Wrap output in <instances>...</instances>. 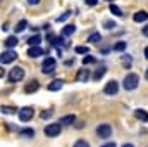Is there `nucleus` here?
Returning a JSON list of instances; mask_svg holds the SVG:
<instances>
[{"label": "nucleus", "mask_w": 148, "mask_h": 147, "mask_svg": "<svg viewBox=\"0 0 148 147\" xmlns=\"http://www.w3.org/2000/svg\"><path fill=\"white\" fill-rule=\"evenodd\" d=\"M97 62V59L93 57V55H86L84 59H83V64H95Z\"/></svg>", "instance_id": "obj_27"}, {"label": "nucleus", "mask_w": 148, "mask_h": 147, "mask_svg": "<svg viewBox=\"0 0 148 147\" xmlns=\"http://www.w3.org/2000/svg\"><path fill=\"white\" fill-rule=\"evenodd\" d=\"M134 116L140 119V121H145V123H148V112L143 109H136L134 111Z\"/></svg>", "instance_id": "obj_17"}, {"label": "nucleus", "mask_w": 148, "mask_h": 147, "mask_svg": "<svg viewBox=\"0 0 148 147\" xmlns=\"http://www.w3.org/2000/svg\"><path fill=\"white\" fill-rule=\"evenodd\" d=\"M126 47H127L126 42H117V43L114 45V50H115V52H122V50H126Z\"/></svg>", "instance_id": "obj_24"}, {"label": "nucleus", "mask_w": 148, "mask_h": 147, "mask_svg": "<svg viewBox=\"0 0 148 147\" xmlns=\"http://www.w3.org/2000/svg\"><path fill=\"white\" fill-rule=\"evenodd\" d=\"M138 83H140V76L136 73H131V74H127L126 78H124V88L127 90V92H131V90H134L136 87H138Z\"/></svg>", "instance_id": "obj_1"}, {"label": "nucleus", "mask_w": 148, "mask_h": 147, "mask_svg": "<svg viewBox=\"0 0 148 147\" xmlns=\"http://www.w3.org/2000/svg\"><path fill=\"white\" fill-rule=\"evenodd\" d=\"M110 12L112 14H115V16H122V10H121L117 5H110Z\"/></svg>", "instance_id": "obj_28"}, {"label": "nucleus", "mask_w": 148, "mask_h": 147, "mask_svg": "<svg viewBox=\"0 0 148 147\" xmlns=\"http://www.w3.org/2000/svg\"><path fill=\"white\" fill-rule=\"evenodd\" d=\"M50 114H52V111H43V112H41V118H48Z\"/></svg>", "instance_id": "obj_33"}, {"label": "nucleus", "mask_w": 148, "mask_h": 147, "mask_svg": "<svg viewBox=\"0 0 148 147\" xmlns=\"http://www.w3.org/2000/svg\"><path fill=\"white\" fill-rule=\"evenodd\" d=\"M141 33H143V37H147V38H148V24L145 26V28H143V31H141Z\"/></svg>", "instance_id": "obj_35"}, {"label": "nucleus", "mask_w": 148, "mask_h": 147, "mask_svg": "<svg viewBox=\"0 0 148 147\" xmlns=\"http://www.w3.org/2000/svg\"><path fill=\"white\" fill-rule=\"evenodd\" d=\"M102 147H117V146H115V144H112V142H109V144H103Z\"/></svg>", "instance_id": "obj_36"}, {"label": "nucleus", "mask_w": 148, "mask_h": 147, "mask_svg": "<svg viewBox=\"0 0 148 147\" xmlns=\"http://www.w3.org/2000/svg\"><path fill=\"white\" fill-rule=\"evenodd\" d=\"M21 135H23V137H33V135H35V130L24 128V130H21Z\"/></svg>", "instance_id": "obj_26"}, {"label": "nucleus", "mask_w": 148, "mask_h": 147, "mask_svg": "<svg viewBox=\"0 0 148 147\" xmlns=\"http://www.w3.org/2000/svg\"><path fill=\"white\" fill-rule=\"evenodd\" d=\"M26 28H28V21L23 19V21H19V24L16 26V33H21V31H24Z\"/></svg>", "instance_id": "obj_21"}, {"label": "nucleus", "mask_w": 148, "mask_h": 147, "mask_svg": "<svg viewBox=\"0 0 148 147\" xmlns=\"http://www.w3.org/2000/svg\"><path fill=\"white\" fill-rule=\"evenodd\" d=\"M17 59V54L14 52V50H5V52H2V55H0V62L2 64H9V62H12V61H16Z\"/></svg>", "instance_id": "obj_6"}, {"label": "nucleus", "mask_w": 148, "mask_h": 147, "mask_svg": "<svg viewBox=\"0 0 148 147\" xmlns=\"http://www.w3.org/2000/svg\"><path fill=\"white\" fill-rule=\"evenodd\" d=\"M17 43H19V38L17 37H9L5 40V47H7V49H12V47H16Z\"/></svg>", "instance_id": "obj_18"}, {"label": "nucleus", "mask_w": 148, "mask_h": 147, "mask_svg": "<svg viewBox=\"0 0 148 147\" xmlns=\"http://www.w3.org/2000/svg\"><path fill=\"white\" fill-rule=\"evenodd\" d=\"M2 112H3V114H12L14 109H12V107H5V106H3V107H2Z\"/></svg>", "instance_id": "obj_32"}, {"label": "nucleus", "mask_w": 148, "mask_h": 147, "mask_svg": "<svg viewBox=\"0 0 148 147\" xmlns=\"http://www.w3.org/2000/svg\"><path fill=\"white\" fill-rule=\"evenodd\" d=\"M28 2H29V5H36L40 0H28Z\"/></svg>", "instance_id": "obj_37"}, {"label": "nucleus", "mask_w": 148, "mask_h": 147, "mask_svg": "<svg viewBox=\"0 0 148 147\" xmlns=\"http://www.w3.org/2000/svg\"><path fill=\"white\" fill-rule=\"evenodd\" d=\"M53 45H55L59 50H62V47H64V45H67V43L64 42V38H62V37H57V38H55V42H53Z\"/></svg>", "instance_id": "obj_23"}, {"label": "nucleus", "mask_w": 148, "mask_h": 147, "mask_svg": "<svg viewBox=\"0 0 148 147\" xmlns=\"http://www.w3.org/2000/svg\"><path fill=\"white\" fill-rule=\"evenodd\" d=\"M23 78H24V69H23V68H19V66L12 68V69L9 71V81H12V83L21 81Z\"/></svg>", "instance_id": "obj_2"}, {"label": "nucleus", "mask_w": 148, "mask_h": 147, "mask_svg": "<svg viewBox=\"0 0 148 147\" xmlns=\"http://www.w3.org/2000/svg\"><path fill=\"white\" fill-rule=\"evenodd\" d=\"M100 33H98V31H93V33H91V35H90V37H88V42H91V43H97V42H100Z\"/></svg>", "instance_id": "obj_22"}, {"label": "nucleus", "mask_w": 148, "mask_h": 147, "mask_svg": "<svg viewBox=\"0 0 148 147\" xmlns=\"http://www.w3.org/2000/svg\"><path fill=\"white\" fill-rule=\"evenodd\" d=\"M105 73H107V66L100 64V66L97 68V71L93 73V80H97V81H98V80H100V78H102V76H103Z\"/></svg>", "instance_id": "obj_14"}, {"label": "nucleus", "mask_w": 148, "mask_h": 147, "mask_svg": "<svg viewBox=\"0 0 148 147\" xmlns=\"http://www.w3.org/2000/svg\"><path fill=\"white\" fill-rule=\"evenodd\" d=\"M103 28H107V30H114V28H115V23H112V21H105V23H103Z\"/></svg>", "instance_id": "obj_31"}, {"label": "nucleus", "mask_w": 148, "mask_h": 147, "mask_svg": "<svg viewBox=\"0 0 148 147\" xmlns=\"http://www.w3.org/2000/svg\"><path fill=\"white\" fill-rule=\"evenodd\" d=\"M40 42H41V37H38V35H33V37L28 38L29 47H40Z\"/></svg>", "instance_id": "obj_19"}, {"label": "nucleus", "mask_w": 148, "mask_h": 147, "mask_svg": "<svg viewBox=\"0 0 148 147\" xmlns=\"http://www.w3.org/2000/svg\"><path fill=\"white\" fill-rule=\"evenodd\" d=\"M103 92H105L107 95H115V94L119 92V83H117L115 80H110V81H109V83L105 85Z\"/></svg>", "instance_id": "obj_8"}, {"label": "nucleus", "mask_w": 148, "mask_h": 147, "mask_svg": "<svg viewBox=\"0 0 148 147\" xmlns=\"http://www.w3.org/2000/svg\"><path fill=\"white\" fill-rule=\"evenodd\" d=\"M97 135L102 137V139H109V137L112 135V126L110 125H107V123L98 125V126H97Z\"/></svg>", "instance_id": "obj_5"}, {"label": "nucleus", "mask_w": 148, "mask_h": 147, "mask_svg": "<svg viewBox=\"0 0 148 147\" xmlns=\"http://www.w3.org/2000/svg\"><path fill=\"white\" fill-rule=\"evenodd\" d=\"M69 16H71V10H67V12H64L62 16H59V17H57V23H62V21H66V19L69 17Z\"/></svg>", "instance_id": "obj_29"}, {"label": "nucleus", "mask_w": 148, "mask_h": 147, "mask_svg": "<svg viewBox=\"0 0 148 147\" xmlns=\"http://www.w3.org/2000/svg\"><path fill=\"white\" fill-rule=\"evenodd\" d=\"M133 19H134V23H145V21L148 19V12H145V10H138V12H134Z\"/></svg>", "instance_id": "obj_11"}, {"label": "nucleus", "mask_w": 148, "mask_h": 147, "mask_svg": "<svg viewBox=\"0 0 148 147\" xmlns=\"http://www.w3.org/2000/svg\"><path fill=\"white\" fill-rule=\"evenodd\" d=\"M145 76H147V80H148V69H147V74H145Z\"/></svg>", "instance_id": "obj_40"}, {"label": "nucleus", "mask_w": 148, "mask_h": 147, "mask_svg": "<svg viewBox=\"0 0 148 147\" xmlns=\"http://www.w3.org/2000/svg\"><path fill=\"white\" fill-rule=\"evenodd\" d=\"M86 3H88V5H97L98 0H86Z\"/></svg>", "instance_id": "obj_34"}, {"label": "nucleus", "mask_w": 148, "mask_h": 147, "mask_svg": "<svg viewBox=\"0 0 148 147\" xmlns=\"http://www.w3.org/2000/svg\"><path fill=\"white\" fill-rule=\"evenodd\" d=\"M53 69H55V59H53V57H47L45 62L41 64V73H45V74L52 73Z\"/></svg>", "instance_id": "obj_7"}, {"label": "nucleus", "mask_w": 148, "mask_h": 147, "mask_svg": "<svg viewBox=\"0 0 148 147\" xmlns=\"http://www.w3.org/2000/svg\"><path fill=\"white\" fill-rule=\"evenodd\" d=\"M122 147H134V146H133V144H124Z\"/></svg>", "instance_id": "obj_39"}, {"label": "nucleus", "mask_w": 148, "mask_h": 147, "mask_svg": "<svg viewBox=\"0 0 148 147\" xmlns=\"http://www.w3.org/2000/svg\"><path fill=\"white\" fill-rule=\"evenodd\" d=\"M33 116H35V109L31 106H24L19 111V119L21 121H29V119H33Z\"/></svg>", "instance_id": "obj_3"}, {"label": "nucleus", "mask_w": 148, "mask_h": 147, "mask_svg": "<svg viewBox=\"0 0 148 147\" xmlns=\"http://www.w3.org/2000/svg\"><path fill=\"white\" fill-rule=\"evenodd\" d=\"M60 123H50V125H47L45 126V135L47 137H57L59 133H60Z\"/></svg>", "instance_id": "obj_4"}, {"label": "nucleus", "mask_w": 148, "mask_h": 147, "mask_svg": "<svg viewBox=\"0 0 148 147\" xmlns=\"http://www.w3.org/2000/svg\"><path fill=\"white\" fill-rule=\"evenodd\" d=\"M64 87V81L62 80H53L52 83H48V90L50 92H57V90H60Z\"/></svg>", "instance_id": "obj_12"}, {"label": "nucleus", "mask_w": 148, "mask_h": 147, "mask_svg": "<svg viewBox=\"0 0 148 147\" xmlns=\"http://www.w3.org/2000/svg\"><path fill=\"white\" fill-rule=\"evenodd\" d=\"M74 31H76V26H74V24H67V26H64V30H62V37H69V35H73Z\"/></svg>", "instance_id": "obj_20"}, {"label": "nucleus", "mask_w": 148, "mask_h": 147, "mask_svg": "<svg viewBox=\"0 0 148 147\" xmlns=\"http://www.w3.org/2000/svg\"><path fill=\"white\" fill-rule=\"evenodd\" d=\"M43 54H47V50H43L41 47H29V50H28V55L29 57H40Z\"/></svg>", "instance_id": "obj_10"}, {"label": "nucleus", "mask_w": 148, "mask_h": 147, "mask_svg": "<svg viewBox=\"0 0 148 147\" xmlns=\"http://www.w3.org/2000/svg\"><path fill=\"white\" fill-rule=\"evenodd\" d=\"M74 147H90V144H88L86 140H77V142L74 144Z\"/></svg>", "instance_id": "obj_30"}, {"label": "nucleus", "mask_w": 148, "mask_h": 147, "mask_svg": "<svg viewBox=\"0 0 148 147\" xmlns=\"http://www.w3.org/2000/svg\"><path fill=\"white\" fill-rule=\"evenodd\" d=\"M79 81H86L88 78H90V69H86V68H83V69H79L77 71V76H76Z\"/></svg>", "instance_id": "obj_16"}, {"label": "nucleus", "mask_w": 148, "mask_h": 147, "mask_svg": "<svg viewBox=\"0 0 148 147\" xmlns=\"http://www.w3.org/2000/svg\"><path fill=\"white\" fill-rule=\"evenodd\" d=\"M145 57H147V59H148V47H147V49H145Z\"/></svg>", "instance_id": "obj_38"}, {"label": "nucleus", "mask_w": 148, "mask_h": 147, "mask_svg": "<svg viewBox=\"0 0 148 147\" xmlns=\"http://www.w3.org/2000/svg\"><path fill=\"white\" fill-rule=\"evenodd\" d=\"M74 50H76V54H88V52H90V49L84 47V45H77Z\"/></svg>", "instance_id": "obj_25"}, {"label": "nucleus", "mask_w": 148, "mask_h": 147, "mask_svg": "<svg viewBox=\"0 0 148 147\" xmlns=\"http://www.w3.org/2000/svg\"><path fill=\"white\" fill-rule=\"evenodd\" d=\"M38 88H40V83H38V80H31V81H28V83H26V87H24V92H26V94H33V92H36Z\"/></svg>", "instance_id": "obj_9"}, {"label": "nucleus", "mask_w": 148, "mask_h": 147, "mask_svg": "<svg viewBox=\"0 0 148 147\" xmlns=\"http://www.w3.org/2000/svg\"><path fill=\"white\" fill-rule=\"evenodd\" d=\"M121 64H122L126 69H129V68L133 66V57H131V55H127V54H124V55L121 57Z\"/></svg>", "instance_id": "obj_15"}, {"label": "nucleus", "mask_w": 148, "mask_h": 147, "mask_svg": "<svg viewBox=\"0 0 148 147\" xmlns=\"http://www.w3.org/2000/svg\"><path fill=\"white\" fill-rule=\"evenodd\" d=\"M74 121H76V116L74 114H67V116H62L60 118V125L62 126H69V125H73Z\"/></svg>", "instance_id": "obj_13"}]
</instances>
